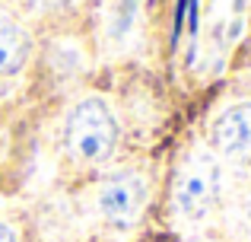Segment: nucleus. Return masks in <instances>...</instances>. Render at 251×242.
I'll list each match as a JSON object with an SVG mask.
<instances>
[{"label": "nucleus", "mask_w": 251, "mask_h": 242, "mask_svg": "<svg viewBox=\"0 0 251 242\" xmlns=\"http://www.w3.org/2000/svg\"><path fill=\"white\" fill-rule=\"evenodd\" d=\"M64 140L74 160L80 162H102L111 156L118 143V124L111 118V112L105 108V102L99 99H83L80 106H74V112L67 115L64 124Z\"/></svg>", "instance_id": "f257e3e1"}, {"label": "nucleus", "mask_w": 251, "mask_h": 242, "mask_svg": "<svg viewBox=\"0 0 251 242\" xmlns=\"http://www.w3.org/2000/svg\"><path fill=\"white\" fill-rule=\"evenodd\" d=\"M147 204V179L137 172H115L99 188V211L108 223L130 226Z\"/></svg>", "instance_id": "f03ea898"}, {"label": "nucleus", "mask_w": 251, "mask_h": 242, "mask_svg": "<svg viewBox=\"0 0 251 242\" xmlns=\"http://www.w3.org/2000/svg\"><path fill=\"white\" fill-rule=\"evenodd\" d=\"M220 182H223V169L213 156H194L191 166L184 169L181 182H178V211L184 217H203L207 207L216 201V191H220Z\"/></svg>", "instance_id": "7ed1b4c3"}, {"label": "nucleus", "mask_w": 251, "mask_h": 242, "mask_svg": "<svg viewBox=\"0 0 251 242\" xmlns=\"http://www.w3.org/2000/svg\"><path fill=\"white\" fill-rule=\"evenodd\" d=\"M213 147L216 153L242 160L251 153V106H235L229 112H223L213 121Z\"/></svg>", "instance_id": "20e7f679"}, {"label": "nucleus", "mask_w": 251, "mask_h": 242, "mask_svg": "<svg viewBox=\"0 0 251 242\" xmlns=\"http://www.w3.org/2000/svg\"><path fill=\"white\" fill-rule=\"evenodd\" d=\"M29 61V35L16 23H0V74H19Z\"/></svg>", "instance_id": "39448f33"}, {"label": "nucleus", "mask_w": 251, "mask_h": 242, "mask_svg": "<svg viewBox=\"0 0 251 242\" xmlns=\"http://www.w3.org/2000/svg\"><path fill=\"white\" fill-rule=\"evenodd\" d=\"M23 3L35 13H51V10H64L70 0H23Z\"/></svg>", "instance_id": "423d86ee"}, {"label": "nucleus", "mask_w": 251, "mask_h": 242, "mask_svg": "<svg viewBox=\"0 0 251 242\" xmlns=\"http://www.w3.org/2000/svg\"><path fill=\"white\" fill-rule=\"evenodd\" d=\"M188 13H191V35H197V23H201V13H197V0H188Z\"/></svg>", "instance_id": "0eeeda50"}, {"label": "nucleus", "mask_w": 251, "mask_h": 242, "mask_svg": "<svg viewBox=\"0 0 251 242\" xmlns=\"http://www.w3.org/2000/svg\"><path fill=\"white\" fill-rule=\"evenodd\" d=\"M0 242H16V236H13V230L6 223H0Z\"/></svg>", "instance_id": "6e6552de"}, {"label": "nucleus", "mask_w": 251, "mask_h": 242, "mask_svg": "<svg viewBox=\"0 0 251 242\" xmlns=\"http://www.w3.org/2000/svg\"><path fill=\"white\" fill-rule=\"evenodd\" d=\"M242 214H245V223L251 226V194L245 198V207H242Z\"/></svg>", "instance_id": "1a4fd4ad"}]
</instances>
